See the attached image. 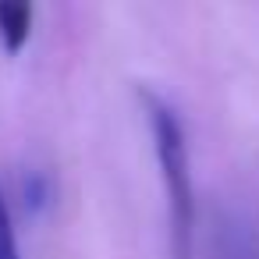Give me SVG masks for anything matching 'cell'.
<instances>
[{
    "instance_id": "obj_2",
    "label": "cell",
    "mask_w": 259,
    "mask_h": 259,
    "mask_svg": "<svg viewBox=\"0 0 259 259\" xmlns=\"http://www.w3.org/2000/svg\"><path fill=\"white\" fill-rule=\"evenodd\" d=\"M29 29H32V8L4 0V4H0V39H4V47L11 54L29 39Z\"/></svg>"
},
{
    "instance_id": "obj_3",
    "label": "cell",
    "mask_w": 259,
    "mask_h": 259,
    "mask_svg": "<svg viewBox=\"0 0 259 259\" xmlns=\"http://www.w3.org/2000/svg\"><path fill=\"white\" fill-rule=\"evenodd\" d=\"M0 259H18V241H15V224H11V209L0 195Z\"/></svg>"
},
{
    "instance_id": "obj_1",
    "label": "cell",
    "mask_w": 259,
    "mask_h": 259,
    "mask_svg": "<svg viewBox=\"0 0 259 259\" xmlns=\"http://www.w3.org/2000/svg\"><path fill=\"white\" fill-rule=\"evenodd\" d=\"M146 114H149V132H153V149L167 192V217H170V248L174 259L192 255V224H195V195H192V170H188V146H185V128L174 114V107L153 93H142Z\"/></svg>"
}]
</instances>
